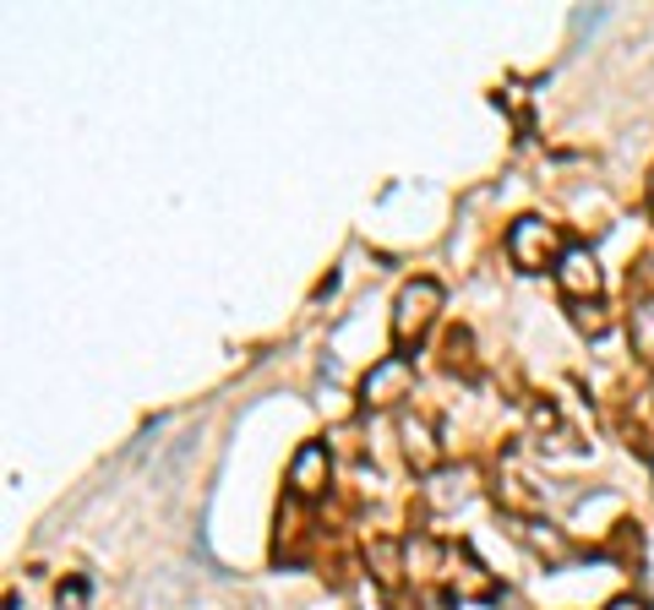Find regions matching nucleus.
<instances>
[{
    "label": "nucleus",
    "instance_id": "0eeeda50",
    "mask_svg": "<svg viewBox=\"0 0 654 610\" xmlns=\"http://www.w3.org/2000/svg\"><path fill=\"white\" fill-rule=\"evenodd\" d=\"M470 490H475V468H437L431 485H426V501L437 512H453V507L470 501Z\"/></svg>",
    "mask_w": 654,
    "mask_h": 610
},
{
    "label": "nucleus",
    "instance_id": "20e7f679",
    "mask_svg": "<svg viewBox=\"0 0 654 610\" xmlns=\"http://www.w3.org/2000/svg\"><path fill=\"white\" fill-rule=\"evenodd\" d=\"M600 284H606V279H600L595 251H589V246H567L562 262H556V290L573 305H589V301H600Z\"/></svg>",
    "mask_w": 654,
    "mask_h": 610
},
{
    "label": "nucleus",
    "instance_id": "f3484780",
    "mask_svg": "<svg viewBox=\"0 0 654 610\" xmlns=\"http://www.w3.org/2000/svg\"><path fill=\"white\" fill-rule=\"evenodd\" d=\"M644 404H650V415H654V382H650V393H644Z\"/></svg>",
    "mask_w": 654,
    "mask_h": 610
},
{
    "label": "nucleus",
    "instance_id": "f8f14e48",
    "mask_svg": "<svg viewBox=\"0 0 654 610\" xmlns=\"http://www.w3.org/2000/svg\"><path fill=\"white\" fill-rule=\"evenodd\" d=\"M371 562H376V578H382V584L398 578V545H393V540H376V545H371Z\"/></svg>",
    "mask_w": 654,
    "mask_h": 610
},
{
    "label": "nucleus",
    "instance_id": "f257e3e1",
    "mask_svg": "<svg viewBox=\"0 0 654 610\" xmlns=\"http://www.w3.org/2000/svg\"><path fill=\"white\" fill-rule=\"evenodd\" d=\"M437 310H442V284L437 279H409L398 290V301H393V338H398V349L420 343L431 332Z\"/></svg>",
    "mask_w": 654,
    "mask_h": 610
},
{
    "label": "nucleus",
    "instance_id": "9b49d317",
    "mask_svg": "<svg viewBox=\"0 0 654 610\" xmlns=\"http://www.w3.org/2000/svg\"><path fill=\"white\" fill-rule=\"evenodd\" d=\"M573 321H578V332H589V338H600V332L611 327V316H606V305H600V301L578 305V310H573Z\"/></svg>",
    "mask_w": 654,
    "mask_h": 610
},
{
    "label": "nucleus",
    "instance_id": "39448f33",
    "mask_svg": "<svg viewBox=\"0 0 654 610\" xmlns=\"http://www.w3.org/2000/svg\"><path fill=\"white\" fill-rule=\"evenodd\" d=\"M327 474H332V458H327V448H323V442H306V448L295 453V463H290V490H295V501L323 496Z\"/></svg>",
    "mask_w": 654,
    "mask_h": 610
},
{
    "label": "nucleus",
    "instance_id": "9d476101",
    "mask_svg": "<svg viewBox=\"0 0 654 610\" xmlns=\"http://www.w3.org/2000/svg\"><path fill=\"white\" fill-rule=\"evenodd\" d=\"M518 534H523V540H529L540 556H551V562H562V556H567V540H562L556 529H545V523H523Z\"/></svg>",
    "mask_w": 654,
    "mask_h": 610
},
{
    "label": "nucleus",
    "instance_id": "1a4fd4ad",
    "mask_svg": "<svg viewBox=\"0 0 654 610\" xmlns=\"http://www.w3.org/2000/svg\"><path fill=\"white\" fill-rule=\"evenodd\" d=\"M633 349H639L644 365H654V301H644L633 310Z\"/></svg>",
    "mask_w": 654,
    "mask_h": 610
},
{
    "label": "nucleus",
    "instance_id": "6e6552de",
    "mask_svg": "<svg viewBox=\"0 0 654 610\" xmlns=\"http://www.w3.org/2000/svg\"><path fill=\"white\" fill-rule=\"evenodd\" d=\"M448 562H453V589H459V595H470V600H490V595H496V584L486 578V567H481L464 545L448 551Z\"/></svg>",
    "mask_w": 654,
    "mask_h": 610
},
{
    "label": "nucleus",
    "instance_id": "423d86ee",
    "mask_svg": "<svg viewBox=\"0 0 654 610\" xmlns=\"http://www.w3.org/2000/svg\"><path fill=\"white\" fill-rule=\"evenodd\" d=\"M398 437H404V458H409V468H420V474H431V468H437L442 448H437V426H431V420L404 415V420H398Z\"/></svg>",
    "mask_w": 654,
    "mask_h": 610
},
{
    "label": "nucleus",
    "instance_id": "7ed1b4c3",
    "mask_svg": "<svg viewBox=\"0 0 654 610\" xmlns=\"http://www.w3.org/2000/svg\"><path fill=\"white\" fill-rule=\"evenodd\" d=\"M409 387H415V365H409L404 354H387V360H376V365L365 371L360 404H365V409H393L398 398H409Z\"/></svg>",
    "mask_w": 654,
    "mask_h": 610
},
{
    "label": "nucleus",
    "instance_id": "2eb2a0df",
    "mask_svg": "<svg viewBox=\"0 0 654 610\" xmlns=\"http://www.w3.org/2000/svg\"><path fill=\"white\" fill-rule=\"evenodd\" d=\"M420 610H453V595H442V589H426V595H420Z\"/></svg>",
    "mask_w": 654,
    "mask_h": 610
},
{
    "label": "nucleus",
    "instance_id": "f03ea898",
    "mask_svg": "<svg viewBox=\"0 0 654 610\" xmlns=\"http://www.w3.org/2000/svg\"><path fill=\"white\" fill-rule=\"evenodd\" d=\"M507 257H512V268L518 273H545V262H562V251H556V224H545V218H512V229H507Z\"/></svg>",
    "mask_w": 654,
    "mask_h": 610
},
{
    "label": "nucleus",
    "instance_id": "ddd939ff",
    "mask_svg": "<svg viewBox=\"0 0 654 610\" xmlns=\"http://www.w3.org/2000/svg\"><path fill=\"white\" fill-rule=\"evenodd\" d=\"M448 365H453V371H459V365L470 371V332H448Z\"/></svg>",
    "mask_w": 654,
    "mask_h": 610
},
{
    "label": "nucleus",
    "instance_id": "4468645a",
    "mask_svg": "<svg viewBox=\"0 0 654 610\" xmlns=\"http://www.w3.org/2000/svg\"><path fill=\"white\" fill-rule=\"evenodd\" d=\"M55 600H60V610H77L82 600H88V584H82V578H77V584H60V595H55Z\"/></svg>",
    "mask_w": 654,
    "mask_h": 610
},
{
    "label": "nucleus",
    "instance_id": "a211bd4d",
    "mask_svg": "<svg viewBox=\"0 0 654 610\" xmlns=\"http://www.w3.org/2000/svg\"><path fill=\"white\" fill-rule=\"evenodd\" d=\"M650 207H654V174H650Z\"/></svg>",
    "mask_w": 654,
    "mask_h": 610
},
{
    "label": "nucleus",
    "instance_id": "dca6fc26",
    "mask_svg": "<svg viewBox=\"0 0 654 610\" xmlns=\"http://www.w3.org/2000/svg\"><path fill=\"white\" fill-rule=\"evenodd\" d=\"M606 610H650V606H644L639 595H622V600H611V606H606Z\"/></svg>",
    "mask_w": 654,
    "mask_h": 610
}]
</instances>
